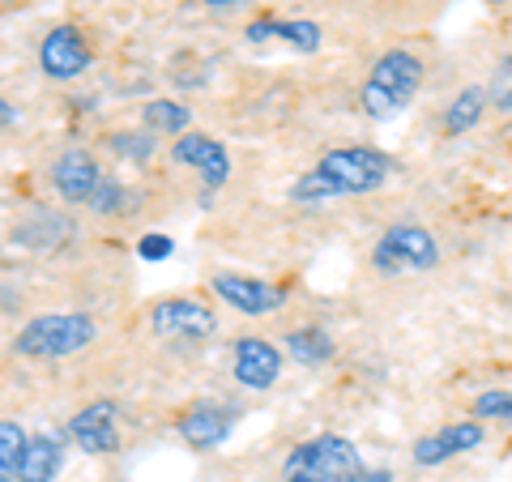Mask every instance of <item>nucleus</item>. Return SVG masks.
<instances>
[{"instance_id": "9b49d317", "label": "nucleus", "mask_w": 512, "mask_h": 482, "mask_svg": "<svg viewBox=\"0 0 512 482\" xmlns=\"http://www.w3.org/2000/svg\"><path fill=\"white\" fill-rule=\"evenodd\" d=\"M69 436L77 448H86V453H116L120 448V431H116V401H90L86 410L73 414L69 423Z\"/></svg>"}, {"instance_id": "0eeeda50", "label": "nucleus", "mask_w": 512, "mask_h": 482, "mask_svg": "<svg viewBox=\"0 0 512 482\" xmlns=\"http://www.w3.org/2000/svg\"><path fill=\"white\" fill-rule=\"evenodd\" d=\"M171 158L175 163H184V167H192V171H201L210 188H222L231 180V154L210 133H192V128L180 133L175 137V146H171Z\"/></svg>"}, {"instance_id": "2eb2a0df", "label": "nucleus", "mask_w": 512, "mask_h": 482, "mask_svg": "<svg viewBox=\"0 0 512 482\" xmlns=\"http://www.w3.org/2000/svg\"><path fill=\"white\" fill-rule=\"evenodd\" d=\"M248 43H265V39H282V43H291L295 52H303V56H312V52H320V26L316 22H252L248 30Z\"/></svg>"}, {"instance_id": "423d86ee", "label": "nucleus", "mask_w": 512, "mask_h": 482, "mask_svg": "<svg viewBox=\"0 0 512 482\" xmlns=\"http://www.w3.org/2000/svg\"><path fill=\"white\" fill-rule=\"evenodd\" d=\"M39 69L47 82H77L86 69H90V47H86V35L69 22L52 26L39 43Z\"/></svg>"}, {"instance_id": "4be33fe9", "label": "nucleus", "mask_w": 512, "mask_h": 482, "mask_svg": "<svg viewBox=\"0 0 512 482\" xmlns=\"http://www.w3.org/2000/svg\"><path fill=\"white\" fill-rule=\"evenodd\" d=\"M474 419H478V423L495 419V423H508V427H512V393H504V389L478 393V397H474Z\"/></svg>"}, {"instance_id": "f8f14e48", "label": "nucleus", "mask_w": 512, "mask_h": 482, "mask_svg": "<svg viewBox=\"0 0 512 482\" xmlns=\"http://www.w3.org/2000/svg\"><path fill=\"white\" fill-rule=\"evenodd\" d=\"M231 427H235V410L218 406V401H197V406H188L180 414V436L188 440V448H197V453L218 448L231 436Z\"/></svg>"}, {"instance_id": "aec40b11", "label": "nucleus", "mask_w": 512, "mask_h": 482, "mask_svg": "<svg viewBox=\"0 0 512 482\" xmlns=\"http://www.w3.org/2000/svg\"><path fill=\"white\" fill-rule=\"evenodd\" d=\"M107 150H116L120 158H133V163H150L154 150H158V141H154L150 128H146V133H111Z\"/></svg>"}, {"instance_id": "39448f33", "label": "nucleus", "mask_w": 512, "mask_h": 482, "mask_svg": "<svg viewBox=\"0 0 512 482\" xmlns=\"http://www.w3.org/2000/svg\"><path fill=\"white\" fill-rule=\"evenodd\" d=\"M372 265L380 273H389V278H397V273H427L440 265V244L431 231L402 222V227H389L376 239Z\"/></svg>"}, {"instance_id": "dca6fc26", "label": "nucleus", "mask_w": 512, "mask_h": 482, "mask_svg": "<svg viewBox=\"0 0 512 482\" xmlns=\"http://www.w3.org/2000/svg\"><path fill=\"white\" fill-rule=\"evenodd\" d=\"M64 465V448L56 436H30L26 457L18 465V482H56Z\"/></svg>"}, {"instance_id": "b1692460", "label": "nucleus", "mask_w": 512, "mask_h": 482, "mask_svg": "<svg viewBox=\"0 0 512 482\" xmlns=\"http://www.w3.org/2000/svg\"><path fill=\"white\" fill-rule=\"evenodd\" d=\"M491 99H495V111H512V60H504L500 73H495Z\"/></svg>"}, {"instance_id": "7ed1b4c3", "label": "nucleus", "mask_w": 512, "mask_h": 482, "mask_svg": "<svg viewBox=\"0 0 512 482\" xmlns=\"http://www.w3.org/2000/svg\"><path fill=\"white\" fill-rule=\"evenodd\" d=\"M94 337H99V325L86 312H43L18 333L13 350L22 359H69L86 350Z\"/></svg>"}, {"instance_id": "f3484780", "label": "nucleus", "mask_w": 512, "mask_h": 482, "mask_svg": "<svg viewBox=\"0 0 512 482\" xmlns=\"http://www.w3.org/2000/svg\"><path fill=\"white\" fill-rule=\"evenodd\" d=\"M487 103H491V94H487L483 86H466L453 103L444 107V133H448V137L470 133V128L487 116Z\"/></svg>"}, {"instance_id": "6e6552de", "label": "nucleus", "mask_w": 512, "mask_h": 482, "mask_svg": "<svg viewBox=\"0 0 512 482\" xmlns=\"http://www.w3.org/2000/svg\"><path fill=\"white\" fill-rule=\"evenodd\" d=\"M150 325L163 337H188V342H197V337H210L218 329V320L201 299H163V303H154Z\"/></svg>"}, {"instance_id": "ddd939ff", "label": "nucleus", "mask_w": 512, "mask_h": 482, "mask_svg": "<svg viewBox=\"0 0 512 482\" xmlns=\"http://www.w3.org/2000/svg\"><path fill=\"white\" fill-rule=\"evenodd\" d=\"M483 444V423L478 419H461V423H448L440 431H431L414 444V465H444L461 453H470V448Z\"/></svg>"}, {"instance_id": "5701e85b", "label": "nucleus", "mask_w": 512, "mask_h": 482, "mask_svg": "<svg viewBox=\"0 0 512 482\" xmlns=\"http://www.w3.org/2000/svg\"><path fill=\"white\" fill-rule=\"evenodd\" d=\"M124 201H128V192H124V188H120L116 180H111V175H103V184L94 188V197H90L86 205H90L94 214L111 218V214H120V210H124Z\"/></svg>"}, {"instance_id": "f257e3e1", "label": "nucleus", "mask_w": 512, "mask_h": 482, "mask_svg": "<svg viewBox=\"0 0 512 482\" xmlns=\"http://www.w3.org/2000/svg\"><path fill=\"white\" fill-rule=\"evenodd\" d=\"M419 86H423V60L406 52V47H393V52H384L372 64V73H367V82L359 90V107L367 120L384 124L402 116L406 103L419 94Z\"/></svg>"}, {"instance_id": "c85d7f7f", "label": "nucleus", "mask_w": 512, "mask_h": 482, "mask_svg": "<svg viewBox=\"0 0 512 482\" xmlns=\"http://www.w3.org/2000/svg\"><path fill=\"white\" fill-rule=\"evenodd\" d=\"M0 482H18V478H13V474L5 470V465H0Z\"/></svg>"}, {"instance_id": "a878e982", "label": "nucleus", "mask_w": 512, "mask_h": 482, "mask_svg": "<svg viewBox=\"0 0 512 482\" xmlns=\"http://www.w3.org/2000/svg\"><path fill=\"white\" fill-rule=\"evenodd\" d=\"M355 482H393V474L389 470H367V465H363Z\"/></svg>"}, {"instance_id": "393cba45", "label": "nucleus", "mask_w": 512, "mask_h": 482, "mask_svg": "<svg viewBox=\"0 0 512 482\" xmlns=\"http://www.w3.org/2000/svg\"><path fill=\"white\" fill-rule=\"evenodd\" d=\"M137 252H141V261H167V256L175 252V244H171V235H141V244H137Z\"/></svg>"}, {"instance_id": "412c9836", "label": "nucleus", "mask_w": 512, "mask_h": 482, "mask_svg": "<svg viewBox=\"0 0 512 482\" xmlns=\"http://www.w3.org/2000/svg\"><path fill=\"white\" fill-rule=\"evenodd\" d=\"M26 444H30V436L18 427V423H9V419H0V465L18 478V465H22V457H26Z\"/></svg>"}, {"instance_id": "4468645a", "label": "nucleus", "mask_w": 512, "mask_h": 482, "mask_svg": "<svg viewBox=\"0 0 512 482\" xmlns=\"http://www.w3.org/2000/svg\"><path fill=\"white\" fill-rule=\"evenodd\" d=\"M52 184L64 201L86 205L94 197V188L103 184V167L94 163V154H86V150H64L52 167Z\"/></svg>"}, {"instance_id": "6ab92c4d", "label": "nucleus", "mask_w": 512, "mask_h": 482, "mask_svg": "<svg viewBox=\"0 0 512 482\" xmlns=\"http://www.w3.org/2000/svg\"><path fill=\"white\" fill-rule=\"evenodd\" d=\"M141 116H146L150 133H175V137L188 133V124H192V111L184 103H175V99H150Z\"/></svg>"}, {"instance_id": "cd10ccee", "label": "nucleus", "mask_w": 512, "mask_h": 482, "mask_svg": "<svg viewBox=\"0 0 512 482\" xmlns=\"http://www.w3.org/2000/svg\"><path fill=\"white\" fill-rule=\"evenodd\" d=\"M201 5H210V9H235V5H248V0H201Z\"/></svg>"}, {"instance_id": "bb28decb", "label": "nucleus", "mask_w": 512, "mask_h": 482, "mask_svg": "<svg viewBox=\"0 0 512 482\" xmlns=\"http://www.w3.org/2000/svg\"><path fill=\"white\" fill-rule=\"evenodd\" d=\"M13 120H18V111H13V107H9L5 99H0V128H9Z\"/></svg>"}, {"instance_id": "c756f323", "label": "nucleus", "mask_w": 512, "mask_h": 482, "mask_svg": "<svg viewBox=\"0 0 512 482\" xmlns=\"http://www.w3.org/2000/svg\"><path fill=\"white\" fill-rule=\"evenodd\" d=\"M491 5H504V0H491Z\"/></svg>"}, {"instance_id": "20e7f679", "label": "nucleus", "mask_w": 512, "mask_h": 482, "mask_svg": "<svg viewBox=\"0 0 512 482\" xmlns=\"http://www.w3.org/2000/svg\"><path fill=\"white\" fill-rule=\"evenodd\" d=\"M393 158L372 146H346L329 150L316 163V171L325 175V184L333 188V197H359V192H376L393 175Z\"/></svg>"}, {"instance_id": "9d476101", "label": "nucleus", "mask_w": 512, "mask_h": 482, "mask_svg": "<svg viewBox=\"0 0 512 482\" xmlns=\"http://www.w3.org/2000/svg\"><path fill=\"white\" fill-rule=\"evenodd\" d=\"M235 380L244 384V389H274V380L282 376V355L274 342H265V337H239L235 342Z\"/></svg>"}, {"instance_id": "f03ea898", "label": "nucleus", "mask_w": 512, "mask_h": 482, "mask_svg": "<svg viewBox=\"0 0 512 482\" xmlns=\"http://www.w3.org/2000/svg\"><path fill=\"white\" fill-rule=\"evenodd\" d=\"M363 470L359 448L346 436H312L291 448L282 461L286 482H355Z\"/></svg>"}, {"instance_id": "1a4fd4ad", "label": "nucleus", "mask_w": 512, "mask_h": 482, "mask_svg": "<svg viewBox=\"0 0 512 482\" xmlns=\"http://www.w3.org/2000/svg\"><path fill=\"white\" fill-rule=\"evenodd\" d=\"M214 295L222 303H231L239 316H269V312H278L286 299L278 286H269L265 278H244V273H218Z\"/></svg>"}, {"instance_id": "a211bd4d", "label": "nucleus", "mask_w": 512, "mask_h": 482, "mask_svg": "<svg viewBox=\"0 0 512 482\" xmlns=\"http://www.w3.org/2000/svg\"><path fill=\"white\" fill-rule=\"evenodd\" d=\"M286 350H291V359L303 363V367H320L329 355H333V342L325 329L316 325H303V329H291L286 333Z\"/></svg>"}]
</instances>
